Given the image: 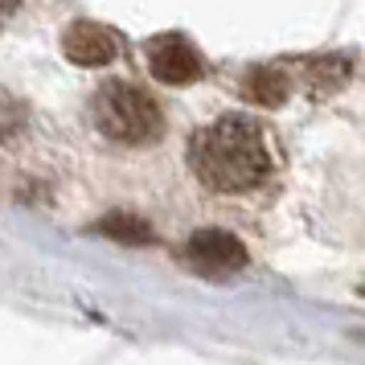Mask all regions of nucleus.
Returning a JSON list of instances; mask_svg holds the SVG:
<instances>
[{"label": "nucleus", "instance_id": "nucleus-3", "mask_svg": "<svg viewBox=\"0 0 365 365\" xmlns=\"http://www.w3.org/2000/svg\"><path fill=\"white\" fill-rule=\"evenodd\" d=\"M185 255H189V263L197 267L201 275H210V279H226V275H234V271L247 267V250H242V242H238L234 234H226V230L193 234L189 247H185Z\"/></svg>", "mask_w": 365, "mask_h": 365}, {"label": "nucleus", "instance_id": "nucleus-2", "mask_svg": "<svg viewBox=\"0 0 365 365\" xmlns=\"http://www.w3.org/2000/svg\"><path fill=\"white\" fill-rule=\"evenodd\" d=\"M91 119L107 140L115 144H152L165 132L160 107L148 91H140L132 83H107L91 103Z\"/></svg>", "mask_w": 365, "mask_h": 365}, {"label": "nucleus", "instance_id": "nucleus-4", "mask_svg": "<svg viewBox=\"0 0 365 365\" xmlns=\"http://www.w3.org/2000/svg\"><path fill=\"white\" fill-rule=\"evenodd\" d=\"M62 50H66L70 62L78 66H107L119 53V37L107 29V25H95V21H74L62 37Z\"/></svg>", "mask_w": 365, "mask_h": 365}, {"label": "nucleus", "instance_id": "nucleus-1", "mask_svg": "<svg viewBox=\"0 0 365 365\" xmlns=\"http://www.w3.org/2000/svg\"><path fill=\"white\" fill-rule=\"evenodd\" d=\"M189 165L201 185L217 193H242L263 181L271 160L259 123L247 115H226L197 132V140L189 144Z\"/></svg>", "mask_w": 365, "mask_h": 365}, {"label": "nucleus", "instance_id": "nucleus-6", "mask_svg": "<svg viewBox=\"0 0 365 365\" xmlns=\"http://www.w3.org/2000/svg\"><path fill=\"white\" fill-rule=\"evenodd\" d=\"M247 99L259 103V107H279L287 99V78L279 70H255L247 78Z\"/></svg>", "mask_w": 365, "mask_h": 365}, {"label": "nucleus", "instance_id": "nucleus-7", "mask_svg": "<svg viewBox=\"0 0 365 365\" xmlns=\"http://www.w3.org/2000/svg\"><path fill=\"white\" fill-rule=\"evenodd\" d=\"M99 230H103V234H115L119 242H148V238H152L148 226H144L140 217H128V214H111V217H103Z\"/></svg>", "mask_w": 365, "mask_h": 365}, {"label": "nucleus", "instance_id": "nucleus-5", "mask_svg": "<svg viewBox=\"0 0 365 365\" xmlns=\"http://www.w3.org/2000/svg\"><path fill=\"white\" fill-rule=\"evenodd\" d=\"M148 66L168 86H185L201 78V58L185 46L181 37H156L148 46Z\"/></svg>", "mask_w": 365, "mask_h": 365}, {"label": "nucleus", "instance_id": "nucleus-8", "mask_svg": "<svg viewBox=\"0 0 365 365\" xmlns=\"http://www.w3.org/2000/svg\"><path fill=\"white\" fill-rule=\"evenodd\" d=\"M21 0H0V21H9L13 17V9H17Z\"/></svg>", "mask_w": 365, "mask_h": 365}]
</instances>
